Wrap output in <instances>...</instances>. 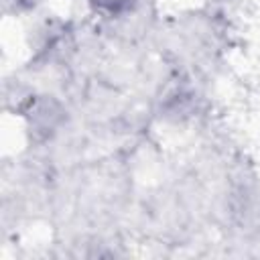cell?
<instances>
[{"instance_id": "obj_1", "label": "cell", "mask_w": 260, "mask_h": 260, "mask_svg": "<svg viewBox=\"0 0 260 260\" xmlns=\"http://www.w3.org/2000/svg\"><path fill=\"white\" fill-rule=\"evenodd\" d=\"M91 6L106 14V16H122L126 12H132L140 0H89Z\"/></svg>"}]
</instances>
